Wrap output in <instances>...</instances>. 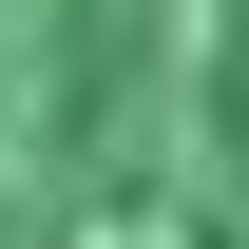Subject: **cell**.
Segmentation results:
<instances>
[{"mask_svg": "<svg viewBox=\"0 0 249 249\" xmlns=\"http://www.w3.org/2000/svg\"><path fill=\"white\" fill-rule=\"evenodd\" d=\"M0 249H249V0H0Z\"/></svg>", "mask_w": 249, "mask_h": 249, "instance_id": "obj_1", "label": "cell"}]
</instances>
